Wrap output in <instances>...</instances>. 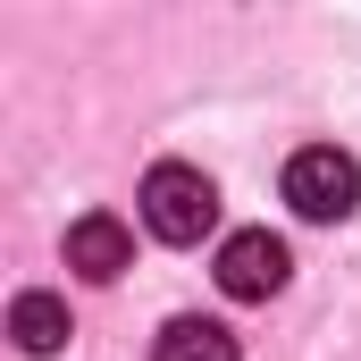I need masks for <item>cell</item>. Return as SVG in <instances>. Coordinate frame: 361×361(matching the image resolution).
Returning <instances> with one entry per match:
<instances>
[{"mask_svg": "<svg viewBox=\"0 0 361 361\" xmlns=\"http://www.w3.org/2000/svg\"><path fill=\"white\" fill-rule=\"evenodd\" d=\"M143 227L160 244H202L219 227V185L202 177V169H185V160H160L143 177Z\"/></svg>", "mask_w": 361, "mask_h": 361, "instance_id": "obj_1", "label": "cell"}, {"mask_svg": "<svg viewBox=\"0 0 361 361\" xmlns=\"http://www.w3.org/2000/svg\"><path fill=\"white\" fill-rule=\"evenodd\" d=\"M286 202H294V219H319V227L353 219L361 210V160L336 152V143H302L286 160Z\"/></svg>", "mask_w": 361, "mask_h": 361, "instance_id": "obj_2", "label": "cell"}, {"mask_svg": "<svg viewBox=\"0 0 361 361\" xmlns=\"http://www.w3.org/2000/svg\"><path fill=\"white\" fill-rule=\"evenodd\" d=\"M286 277H294V252H286V235H269V227H235L219 244V286L235 302H269Z\"/></svg>", "mask_w": 361, "mask_h": 361, "instance_id": "obj_3", "label": "cell"}, {"mask_svg": "<svg viewBox=\"0 0 361 361\" xmlns=\"http://www.w3.org/2000/svg\"><path fill=\"white\" fill-rule=\"evenodd\" d=\"M68 269L92 277V286H109V277L135 269V235H126V219H109V210H85L76 227H68Z\"/></svg>", "mask_w": 361, "mask_h": 361, "instance_id": "obj_4", "label": "cell"}, {"mask_svg": "<svg viewBox=\"0 0 361 361\" xmlns=\"http://www.w3.org/2000/svg\"><path fill=\"white\" fill-rule=\"evenodd\" d=\"M8 336H17V353H59L76 328H68V302L59 294H17L8 302Z\"/></svg>", "mask_w": 361, "mask_h": 361, "instance_id": "obj_5", "label": "cell"}, {"mask_svg": "<svg viewBox=\"0 0 361 361\" xmlns=\"http://www.w3.org/2000/svg\"><path fill=\"white\" fill-rule=\"evenodd\" d=\"M152 361H235V328H219V319H169L160 336H152Z\"/></svg>", "mask_w": 361, "mask_h": 361, "instance_id": "obj_6", "label": "cell"}]
</instances>
